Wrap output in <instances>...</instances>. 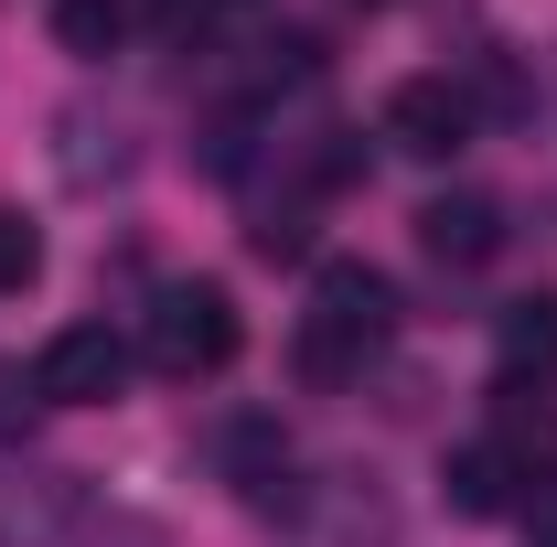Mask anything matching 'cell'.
Wrapping results in <instances>:
<instances>
[{"label": "cell", "mask_w": 557, "mask_h": 547, "mask_svg": "<svg viewBox=\"0 0 557 547\" xmlns=\"http://www.w3.org/2000/svg\"><path fill=\"white\" fill-rule=\"evenodd\" d=\"M247 247H258V258H300V247H311V215H300V205H269L258 226H247Z\"/></svg>", "instance_id": "7c38bea8"}, {"label": "cell", "mask_w": 557, "mask_h": 547, "mask_svg": "<svg viewBox=\"0 0 557 547\" xmlns=\"http://www.w3.org/2000/svg\"><path fill=\"white\" fill-rule=\"evenodd\" d=\"M22 409H33V376H11V365H0V429H22Z\"/></svg>", "instance_id": "5bb4252c"}, {"label": "cell", "mask_w": 557, "mask_h": 547, "mask_svg": "<svg viewBox=\"0 0 557 547\" xmlns=\"http://www.w3.org/2000/svg\"><path fill=\"white\" fill-rule=\"evenodd\" d=\"M472 130H483V108H472L461 75H397L386 108H375V139L408 150V161H450V150H472Z\"/></svg>", "instance_id": "3957f363"}, {"label": "cell", "mask_w": 557, "mask_h": 547, "mask_svg": "<svg viewBox=\"0 0 557 547\" xmlns=\"http://www.w3.org/2000/svg\"><path fill=\"white\" fill-rule=\"evenodd\" d=\"M54 44L86 54V65L119 54V44H129V0H54Z\"/></svg>", "instance_id": "30bf717a"}, {"label": "cell", "mask_w": 557, "mask_h": 547, "mask_svg": "<svg viewBox=\"0 0 557 547\" xmlns=\"http://www.w3.org/2000/svg\"><path fill=\"white\" fill-rule=\"evenodd\" d=\"M150 365L161 376H225L236 365V343H247V323H236V290L225 279H172L161 301H150Z\"/></svg>", "instance_id": "7a4b0ae2"}, {"label": "cell", "mask_w": 557, "mask_h": 547, "mask_svg": "<svg viewBox=\"0 0 557 547\" xmlns=\"http://www.w3.org/2000/svg\"><path fill=\"white\" fill-rule=\"evenodd\" d=\"M258 54H269V86H300V75H322V44H311V33H278V44H258Z\"/></svg>", "instance_id": "4fadbf2b"}, {"label": "cell", "mask_w": 557, "mask_h": 547, "mask_svg": "<svg viewBox=\"0 0 557 547\" xmlns=\"http://www.w3.org/2000/svg\"><path fill=\"white\" fill-rule=\"evenodd\" d=\"M493 440H504V451H515L525 473L547 483V451H557V398H547V387H515V376H504V387H493Z\"/></svg>", "instance_id": "9c48e42d"}, {"label": "cell", "mask_w": 557, "mask_h": 547, "mask_svg": "<svg viewBox=\"0 0 557 547\" xmlns=\"http://www.w3.org/2000/svg\"><path fill=\"white\" fill-rule=\"evenodd\" d=\"M386 333H397V290H386V269L333 258V269L311 279V312H300V333H289V365H300V387H354L364 354H375Z\"/></svg>", "instance_id": "6da1fadb"}, {"label": "cell", "mask_w": 557, "mask_h": 547, "mask_svg": "<svg viewBox=\"0 0 557 547\" xmlns=\"http://www.w3.org/2000/svg\"><path fill=\"white\" fill-rule=\"evenodd\" d=\"M214 462H225V483L247 505H289V440H278V418H225Z\"/></svg>", "instance_id": "52a82bcc"}, {"label": "cell", "mask_w": 557, "mask_h": 547, "mask_svg": "<svg viewBox=\"0 0 557 547\" xmlns=\"http://www.w3.org/2000/svg\"><path fill=\"white\" fill-rule=\"evenodd\" d=\"M493 354H504L515 387H547V376H557V290L504 301V312H493Z\"/></svg>", "instance_id": "ba28073f"}, {"label": "cell", "mask_w": 557, "mask_h": 547, "mask_svg": "<svg viewBox=\"0 0 557 547\" xmlns=\"http://www.w3.org/2000/svg\"><path fill=\"white\" fill-rule=\"evenodd\" d=\"M525 462L504 451V440H461L450 462H440V494H450V515H515L525 505Z\"/></svg>", "instance_id": "5b68a950"}, {"label": "cell", "mask_w": 557, "mask_h": 547, "mask_svg": "<svg viewBox=\"0 0 557 547\" xmlns=\"http://www.w3.org/2000/svg\"><path fill=\"white\" fill-rule=\"evenodd\" d=\"M44 279V236H33V215L0 205V290H33Z\"/></svg>", "instance_id": "8fae6325"}, {"label": "cell", "mask_w": 557, "mask_h": 547, "mask_svg": "<svg viewBox=\"0 0 557 547\" xmlns=\"http://www.w3.org/2000/svg\"><path fill=\"white\" fill-rule=\"evenodd\" d=\"M119 387H129V333H108V323H65L33 354V398L44 409H108Z\"/></svg>", "instance_id": "277c9868"}, {"label": "cell", "mask_w": 557, "mask_h": 547, "mask_svg": "<svg viewBox=\"0 0 557 547\" xmlns=\"http://www.w3.org/2000/svg\"><path fill=\"white\" fill-rule=\"evenodd\" d=\"M525 547H557V494H536V505H525Z\"/></svg>", "instance_id": "9a60e30c"}, {"label": "cell", "mask_w": 557, "mask_h": 547, "mask_svg": "<svg viewBox=\"0 0 557 547\" xmlns=\"http://www.w3.org/2000/svg\"><path fill=\"white\" fill-rule=\"evenodd\" d=\"M418 247L440 269H483L493 247H504V205L493 194H440V205H418Z\"/></svg>", "instance_id": "8992f818"}]
</instances>
